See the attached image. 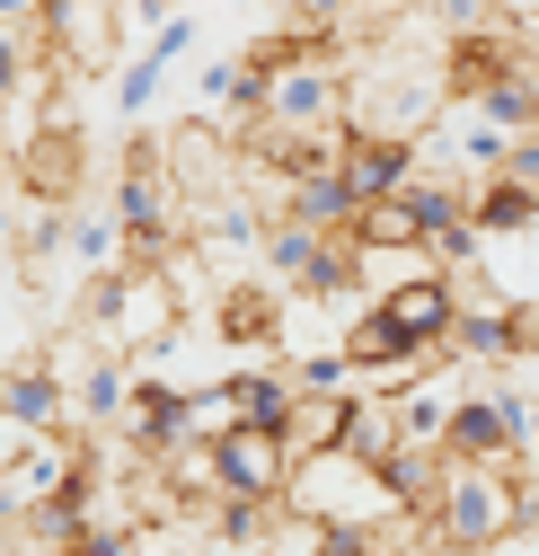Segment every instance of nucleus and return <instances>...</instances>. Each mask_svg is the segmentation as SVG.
Instances as JSON below:
<instances>
[{"instance_id":"f257e3e1","label":"nucleus","mask_w":539,"mask_h":556,"mask_svg":"<svg viewBox=\"0 0 539 556\" xmlns=\"http://www.w3.org/2000/svg\"><path fill=\"white\" fill-rule=\"evenodd\" d=\"M530 513H539V495H530L513 468L442 459V485H434V504H425V530H434V547H451V556H487V547L522 539Z\"/></svg>"},{"instance_id":"f03ea898","label":"nucleus","mask_w":539,"mask_h":556,"mask_svg":"<svg viewBox=\"0 0 539 556\" xmlns=\"http://www.w3.org/2000/svg\"><path fill=\"white\" fill-rule=\"evenodd\" d=\"M284 513L301 530H398L408 513L389 504V485L372 459L354 451H318V459H292V485H284Z\"/></svg>"},{"instance_id":"7ed1b4c3","label":"nucleus","mask_w":539,"mask_h":556,"mask_svg":"<svg viewBox=\"0 0 539 556\" xmlns=\"http://www.w3.org/2000/svg\"><path fill=\"white\" fill-rule=\"evenodd\" d=\"M89 318H98V344H106V354H124V363H151V354H168V344H177L186 301H177V283H168V274L106 265L98 283H89Z\"/></svg>"},{"instance_id":"20e7f679","label":"nucleus","mask_w":539,"mask_h":556,"mask_svg":"<svg viewBox=\"0 0 539 556\" xmlns=\"http://www.w3.org/2000/svg\"><path fill=\"white\" fill-rule=\"evenodd\" d=\"M256 265H265V283L284 301H354V239H318V230H292V222H265Z\"/></svg>"},{"instance_id":"39448f33","label":"nucleus","mask_w":539,"mask_h":556,"mask_svg":"<svg viewBox=\"0 0 539 556\" xmlns=\"http://www.w3.org/2000/svg\"><path fill=\"white\" fill-rule=\"evenodd\" d=\"M98 477V433H80V425H62V433H27L18 442V459L0 468V513H36V504H62L72 485H89Z\"/></svg>"},{"instance_id":"423d86ee","label":"nucleus","mask_w":539,"mask_h":556,"mask_svg":"<svg viewBox=\"0 0 539 556\" xmlns=\"http://www.w3.org/2000/svg\"><path fill=\"white\" fill-rule=\"evenodd\" d=\"M204 459H213V495H222V504H284V485H292L284 433H256V425L222 433Z\"/></svg>"},{"instance_id":"0eeeda50","label":"nucleus","mask_w":539,"mask_h":556,"mask_svg":"<svg viewBox=\"0 0 539 556\" xmlns=\"http://www.w3.org/2000/svg\"><path fill=\"white\" fill-rule=\"evenodd\" d=\"M124 45V10L115 0H45V62H62L72 80H98Z\"/></svg>"},{"instance_id":"6e6552de","label":"nucleus","mask_w":539,"mask_h":556,"mask_svg":"<svg viewBox=\"0 0 539 556\" xmlns=\"http://www.w3.org/2000/svg\"><path fill=\"white\" fill-rule=\"evenodd\" d=\"M442 459L513 468V459H522V397H468V389H460L451 425H442Z\"/></svg>"},{"instance_id":"1a4fd4ad","label":"nucleus","mask_w":539,"mask_h":556,"mask_svg":"<svg viewBox=\"0 0 539 556\" xmlns=\"http://www.w3.org/2000/svg\"><path fill=\"white\" fill-rule=\"evenodd\" d=\"M0 425L10 433H62L72 425V380H62V363H0Z\"/></svg>"},{"instance_id":"9d476101","label":"nucleus","mask_w":539,"mask_h":556,"mask_svg":"<svg viewBox=\"0 0 539 556\" xmlns=\"http://www.w3.org/2000/svg\"><path fill=\"white\" fill-rule=\"evenodd\" d=\"M451 274H425V283H398L372 301V318L398 336V344H416V354H442V336H451Z\"/></svg>"},{"instance_id":"9b49d317","label":"nucleus","mask_w":539,"mask_h":556,"mask_svg":"<svg viewBox=\"0 0 539 556\" xmlns=\"http://www.w3.org/2000/svg\"><path fill=\"white\" fill-rule=\"evenodd\" d=\"M416 168H425V160H416V142H380V132H346V151H336V177H346L354 213H363V203H389Z\"/></svg>"},{"instance_id":"f8f14e48","label":"nucleus","mask_w":539,"mask_h":556,"mask_svg":"<svg viewBox=\"0 0 539 556\" xmlns=\"http://www.w3.org/2000/svg\"><path fill=\"white\" fill-rule=\"evenodd\" d=\"M115 433L142 451V459H177V451H186V389H168V380H133V397H124V415H115Z\"/></svg>"},{"instance_id":"ddd939ff","label":"nucleus","mask_w":539,"mask_h":556,"mask_svg":"<svg viewBox=\"0 0 539 556\" xmlns=\"http://www.w3.org/2000/svg\"><path fill=\"white\" fill-rule=\"evenodd\" d=\"M292 230H318V239H354V194L336 168H310V177H284V213Z\"/></svg>"},{"instance_id":"4468645a","label":"nucleus","mask_w":539,"mask_h":556,"mask_svg":"<svg viewBox=\"0 0 539 556\" xmlns=\"http://www.w3.org/2000/svg\"><path fill=\"white\" fill-rule=\"evenodd\" d=\"M18 177H27L36 203H72V186H80V132L72 124L27 132V142H18Z\"/></svg>"},{"instance_id":"2eb2a0df","label":"nucleus","mask_w":539,"mask_h":556,"mask_svg":"<svg viewBox=\"0 0 539 556\" xmlns=\"http://www.w3.org/2000/svg\"><path fill=\"white\" fill-rule=\"evenodd\" d=\"M124 397H133V363L98 344V354H89V371H80V389H72V425H80V433H115Z\"/></svg>"},{"instance_id":"dca6fc26","label":"nucleus","mask_w":539,"mask_h":556,"mask_svg":"<svg viewBox=\"0 0 539 556\" xmlns=\"http://www.w3.org/2000/svg\"><path fill=\"white\" fill-rule=\"evenodd\" d=\"M346 425H354V389H336V397H292V415H284V451H292V459L346 451Z\"/></svg>"},{"instance_id":"f3484780","label":"nucleus","mask_w":539,"mask_h":556,"mask_svg":"<svg viewBox=\"0 0 539 556\" xmlns=\"http://www.w3.org/2000/svg\"><path fill=\"white\" fill-rule=\"evenodd\" d=\"M222 336H230V344H275V336H284V292H275V283H239V274H230Z\"/></svg>"},{"instance_id":"a211bd4d","label":"nucleus","mask_w":539,"mask_h":556,"mask_svg":"<svg viewBox=\"0 0 539 556\" xmlns=\"http://www.w3.org/2000/svg\"><path fill=\"white\" fill-rule=\"evenodd\" d=\"M230 397H239V425H256V433H284V415H292V380H284V363H248V371H230Z\"/></svg>"},{"instance_id":"6ab92c4d","label":"nucleus","mask_w":539,"mask_h":556,"mask_svg":"<svg viewBox=\"0 0 539 556\" xmlns=\"http://www.w3.org/2000/svg\"><path fill=\"white\" fill-rule=\"evenodd\" d=\"M425 274H442L425 248H354V283L380 301V292H398V283H425Z\"/></svg>"},{"instance_id":"aec40b11","label":"nucleus","mask_w":539,"mask_h":556,"mask_svg":"<svg viewBox=\"0 0 539 556\" xmlns=\"http://www.w3.org/2000/svg\"><path fill=\"white\" fill-rule=\"evenodd\" d=\"M222 433H239V397H230V371L222 380H204V389H186V442H222Z\"/></svg>"},{"instance_id":"412c9836","label":"nucleus","mask_w":539,"mask_h":556,"mask_svg":"<svg viewBox=\"0 0 539 556\" xmlns=\"http://www.w3.org/2000/svg\"><path fill=\"white\" fill-rule=\"evenodd\" d=\"M160 89H168V62H160V53L142 45V53H133V62H124V72H115V115H124V124H142Z\"/></svg>"},{"instance_id":"4be33fe9","label":"nucleus","mask_w":539,"mask_h":556,"mask_svg":"<svg viewBox=\"0 0 539 556\" xmlns=\"http://www.w3.org/2000/svg\"><path fill=\"white\" fill-rule=\"evenodd\" d=\"M72 248L80 265H124V230H115V213H72Z\"/></svg>"},{"instance_id":"5701e85b","label":"nucleus","mask_w":539,"mask_h":556,"mask_svg":"<svg viewBox=\"0 0 539 556\" xmlns=\"http://www.w3.org/2000/svg\"><path fill=\"white\" fill-rule=\"evenodd\" d=\"M62 239H72V203H36V213L18 222V256H27V274H36Z\"/></svg>"},{"instance_id":"b1692460","label":"nucleus","mask_w":539,"mask_h":556,"mask_svg":"<svg viewBox=\"0 0 539 556\" xmlns=\"http://www.w3.org/2000/svg\"><path fill=\"white\" fill-rule=\"evenodd\" d=\"M496 177H513V186H522V194L539 203V132H522V142L504 151V168H496Z\"/></svg>"},{"instance_id":"393cba45","label":"nucleus","mask_w":539,"mask_h":556,"mask_svg":"<svg viewBox=\"0 0 539 556\" xmlns=\"http://www.w3.org/2000/svg\"><path fill=\"white\" fill-rule=\"evenodd\" d=\"M0 27H45V0H0Z\"/></svg>"},{"instance_id":"a878e982","label":"nucleus","mask_w":539,"mask_h":556,"mask_svg":"<svg viewBox=\"0 0 539 556\" xmlns=\"http://www.w3.org/2000/svg\"><path fill=\"white\" fill-rule=\"evenodd\" d=\"M487 10H496L504 27H530V18H539V0H487Z\"/></svg>"},{"instance_id":"bb28decb","label":"nucleus","mask_w":539,"mask_h":556,"mask_svg":"<svg viewBox=\"0 0 539 556\" xmlns=\"http://www.w3.org/2000/svg\"><path fill=\"white\" fill-rule=\"evenodd\" d=\"M522 451H539V406L522 397Z\"/></svg>"},{"instance_id":"cd10ccee","label":"nucleus","mask_w":539,"mask_h":556,"mask_svg":"<svg viewBox=\"0 0 539 556\" xmlns=\"http://www.w3.org/2000/svg\"><path fill=\"white\" fill-rule=\"evenodd\" d=\"M18 442H27V433H10V425H0V468H10V459H18Z\"/></svg>"},{"instance_id":"c85d7f7f","label":"nucleus","mask_w":539,"mask_h":556,"mask_svg":"<svg viewBox=\"0 0 539 556\" xmlns=\"http://www.w3.org/2000/svg\"><path fill=\"white\" fill-rule=\"evenodd\" d=\"M10 239H18V222H10V203H0V248H10Z\"/></svg>"}]
</instances>
